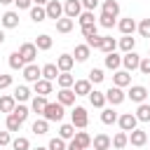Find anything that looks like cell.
<instances>
[{"label": "cell", "instance_id": "obj_1", "mask_svg": "<svg viewBox=\"0 0 150 150\" xmlns=\"http://www.w3.org/2000/svg\"><path fill=\"white\" fill-rule=\"evenodd\" d=\"M42 117H45L47 122H61V120H63V105H61L59 101H56V103H47Z\"/></svg>", "mask_w": 150, "mask_h": 150}, {"label": "cell", "instance_id": "obj_2", "mask_svg": "<svg viewBox=\"0 0 150 150\" xmlns=\"http://www.w3.org/2000/svg\"><path fill=\"white\" fill-rule=\"evenodd\" d=\"M63 14L68 19H77L82 14V0H66L63 2Z\"/></svg>", "mask_w": 150, "mask_h": 150}, {"label": "cell", "instance_id": "obj_3", "mask_svg": "<svg viewBox=\"0 0 150 150\" xmlns=\"http://www.w3.org/2000/svg\"><path fill=\"white\" fill-rule=\"evenodd\" d=\"M70 117H73V127H77V129H84V127H87V122H89L87 110H84L82 105H75V110L70 112Z\"/></svg>", "mask_w": 150, "mask_h": 150}, {"label": "cell", "instance_id": "obj_4", "mask_svg": "<svg viewBox=\"0 0 150 150\" xmlns=\"http://www.w3.org/2000/svg\"><path fill=\"white\" fill-rule=\"evenodd\" d=\"M19 54L23 56L26 63H33L35 56H38V47H35V42H23V45L19 47Z\"/></svg>", "mask_w": 150, "mask_h": 150}, {"label": "cell", "instance_id": "obj_5", "mask_svg": "<svg viewBox=\"0 0 150 150\" xmlns=\"http://www.w3.org/2000/svg\"><path fill=\"white\" fill-rule=\"evenodd\" d=\"M117 122H120V129H122V131H134V129H136L138 117H136L134 112H124V115H120V117H117Z\"/></svg>", "mask_w": 150, "mask_h": 150}, {"label": "cell", "instance_id": "obj_6", "mask_svg": "<svg viewBox=\"0 0 150 150\" xmlns=\"http://www.w3.org/2000/svg\"><path fill=\"white\" fill-rule=\"evenodd\" d=\"M45 9H47V19H54V21H59L61 14H63V5H61L59 0H49V2L45 5Z\"/></svg>", "mask_w": 150, "mask_h": 150}, {"label": "cell", "instance_id": "obj_7", "mask_svg": "<svg viewBox=\"0 0 150 150\" xmlns=\"http://www.w3.org/2000/svg\"><path fill=\"white\" fill-rule=\"evenodd\" d=\"M124 98H127V94L122 91V87H110V89L105 91V101L112 103V105H120Z\"/></svg>", "mask_w": 150, "mask_h": 150}, {"label": "cell", "instance_id": "obj_8", "mask_svg": "<svg viewBox=\"0 0 150 150\" xmlns=\"http://www.w3.org/2000/svg\"><path fill=\"white\" fill-rule=\"evenodd\" d=\"M122 66L131 73V70H136V68L141 66V56H138L136 52H127V54L122 56Z\"/></svg>", "mask_w": 150, "mask_h": 150}, {"label": "cell", "instance_id": "obj_9", "mask_svg": "<svg viewBox=\"0 0 150 150\" xmlns=\"http://www.w3.org/2000/svg\"><path fill=\"white\" fill-rule=\"evenodd\" d=\"M134 103H145V96H148V89L145 87H141V84H134L131 89H129V94H127Z\"/></svg>", "mask_w": 150, "mask_h": 150}, {"label": "cell", "instance_id": "obj_10", "mask_svg": "<svg viewBox=\"0 0 150 150\" xmlns=\"http://www.w3.org/2000/svg\"><path fill=\"white\" fill-rule=\"evenodd\" d=\"M23 77H26L28 82H38V80L42 77V68H38L35 63H28V66L23 68Z\"/></svg>", "mask_w": 150, "mask_h": 150}, {"label": "cell", "instance_id": "obj_11", "mask_svg": "<svg viewBox=\"0 0 150 150\" xmlns=\"http://www.w3.org/2000/svg\"><path fill=\"white\" fill-rule=\"evenodd\" d=\"M75 96H77V94H75L73 89H61V91L56 94V101H59L61 105H73V103H75Z\"/></svg>", "mask_w": 150, "mask_h": 150}, {"label": "cell", "instance_id": "obj_12", "mask_svg": "<svg viewBox=\"0 0 150 150\" xmlns=\"http://www.w3.org/2000/svg\"><path fill=\"white\" fill-rule=\"evenodd\" d=\"M0 23H2L5 28H16V26H19V14H16V12H5V14L0 16Z\"/></svg>", "mask_w": 150, "mask_h": 150}, {"label": "cell", "instance_id": "obj_13", "mask_svg": "<svg viewBox=\"0 0 150 150\" xmlns=\"http://www.w3.org/2000/svg\"><path fill=\"white\" fill-rule=\"evenodd\" d=\"M73 63H75V56H70V54H61V56L56 59V66H59L61 73H68V70L73 68Z\"/></svg>", "mask_w": 150, "mask_h": 150}, {"label": "cell", "instance_id": "obj_14", "mask_svg": "<svg viewBox=\"0 0 150 150\" xmlns=\"http://www.w3.org/2000/svg\"><path fill=\"white\" fill-rule=\"evenodd\" d=\"M33 89H35V94H40V96H47V94H52V82L45 80V77H40L38 82H33Z\"/></svg>", "mask_w": 150, "mask_h": 150}, {"label": "cell", "instance_id": "obj_15", "mask_svg": "<svg viewBox=\"0 0 150 150\" xmlns=\"http://www.w3.org/2000/svg\"><path fill=\"white\" fill-rule=\"evenodd\" d=\"M129 141H131V145L141 148V145H145V143H148V134H145L143 129H134V131H131V136H129Z\"/></svg>", "mask_w": 150, "mask_h": 150}, {"label": "cell", "instance_id": "obj_16", "mask_svg": "<svg viewBox=\"0 0 150 150\" xmlns=\"http://www.w3.org/2000/svg\"><path fill=\"white\" fill-rule=\"evenodd\" d=\"M73 143H75L77 148H82V150H87V148L91 145V136H89L87 131H77V134L73 136Z\"/></svg>", "mask_w": 150, "mask_h": 150}, {"label": "cell", "instance_id": "obj_17", "mask_svg": "<svg viewBox=\"0 0 150 150\" xmlns=\"http://www.w3.org/2000/svg\"><path fill=\"white\" fill-rule=\"evenodd\" d=\"M110 145H112L110 136H105V134H96L94 136V150H110Z\"/></svg>", "mask_w": 150, "mask_h": 150}, {"label": "cell", "instance_id": "obj_18", "mask_svg": "<svg viewBox=\"0 0 150 150\" xmlns=\"http://www.w3.org/2000/svg\"><path fill=\"white\" fill-rule=\"evenodd\" d=\"M112 82H115V87H127V84H131L129 70H117V73L112 75Z\"/></svg>", "mask_w": 150, "mask_h": 150}, {"label": "cell", "instance_id": "obj_19", "mask_svg": "<svg viewBox=\"0 0 150 150\" xmlns=\"http://www.w3.org/2000/svg\"><path fill=\"white\" fill-rule=\"evenodd\" d=\"M89 103H91L94 108H103V105H105V91L91 89V91H89Z\"/></svg>", "mask_w": 150, "mask_h": 150}, {"label": "cell", "instance_id": "obj_20", "mask_svg": "<svg viewBox=\"0 0 150 150\" xmlns=\"http://www.w3.org/2000/svg\"><path fill=\"white\" fill-rule=\"evenodd\" d=\"M117 26H120V30H122L124 35H134V30L138 28V26H136V21H134L131 16H127V19H122V21H120Z\"/></svg>", "mask_w": 150, "mask_h": 150}, {"label": "cell", "instance_id": "obj_21", "mask_svg": "<svg viewBox=\"0 0 150 150\" xmlns=\"http://www.w3.org/2000/svg\"><path fill=\"white\" fill-rule=\"evenodd\" d=\"M9 68H12V70H23V68H26V61H23V56H21L19 52H12V54H9Z\"/></svg>", "mask_w": 150, "mask_h": 150}, {"label": "cell", "instance_id": "obj_22", "mask_svg": "<svg viewBox=\"0 0 150 150\" xmlns=\"http://www.w3.org/2000/svg\"><path fill=\"white\" fill-rule=\"evenodd\" d=\"M59 73H61V70H59V66H56V63H47V66H42V77H45V80H49V82H52V80H56V77H59Z\"/></svg>", "mask_w": 150, "mask_h": 150}, {"label": "cell", "instance_id": "obj_23", "mask_svg": "<svg viewBox=\"0 0 150 150\" xmlns=\"http://www.w3.org/2000/svg\"><path fill=\"white\" fill-rule=\"evenodd\" d=\"M73 87H75L73 91H75L77 96H89V91H91V82H89V80H77Z\"/></svg>", "mask_w": 150, "mask_h": 150}, {"label": "cell", "instance_id": "obj_24", "mask_svg": "<svg viewBox=\"0 0 150 150\" xmlns=\"http://www.w3.org/2000/svg\"><path fill=\"white\" fill-rule=\"evenodd\" d=\"M73 26H75V19H68V16H61V19L56 21V30H59V33H70Z\"/></svg>", "mask_w": 150, "mask_h": 150}, {"label": "cell", "instance_id": "obj_25", "mask_svg": "<svg viewBox=\"0 0 150 150\" xmlns=\"http://www.w3.org/2000/svg\"><path fill=\"white\" fill-rule=\"evenodd\" d=\"M56 82H59V87H61V89H70V87L75 84V77H73V75H70V70H68V73H59Z\"/></svg>", "mask_w": 150, "mask_h": 150}, {"label": "cell", "instance_id": "obj_26", "mask_svg": "<svg viewBox=\"0 0 150 150\" xmlns=\"http://www.w3.org/2000/svg\"><path fill=\"white\" fill-rule=\"evenodd\" d=\"M45 108H47V98L38 94V96L30 101V110H33V112H38V115H42V112H45Z\"/></svg>", "mask_w": 150, "mask_h": 150}, {"label": "cell", "instance_id": "obj_27", "mask_svg": "<svg viewBox=\"0 0 150 150\" xmlns=\"http://www.w3.org/2000/svg\"><path fill=\"white\" fill-rule=\"evenodd\" d=\"M14 108H16L14 96H0V112H12Z\"/></svg>", "mask_w": 150, "mask_h": 150}, {"label": "cell", "instance_id": "obj_28", "mask_svg": "<svg viewBox=\"0 0 150 150\" xmlns=\"http://www.w3.org/2000/svg\"><path fill=\"white\" fill-rule=\"evenodd\" d=\"M120 66H122V56H117L115 52L105 54V68H110V70H117Z\"/></svg>", "mask_w": 150, "mask_h": 150}, {"label": "cell", "instance_id": "obj_29", "mask_svg": "<svg viewBox=\"0 0 150 150\" xmlns=\"http://www.w3.org/2000/svg\"><path fill=\"white\" fill-rule=\"evenodd\" d=\"M30 19H33L35 23H40V21H45V19H47V9H45V7H40V5H35V7H30Z\"/></svg>", "mask_w": 150, "mask_h": 150}, {"label": "cell", "instance_id": "obj_30", "mask_svg": "<svg viewBox=\"0 0 150 150\" xmlns=\"http://www.w3.org/2000/svg\"><path fill=\"white\" fill-rule=\"evenodd\" d=\"M47 131H49V122H47L45 117L33 122V134H35V136H42V134H47Z\"/></svg>", "mask_w": 150, "mask_h": 150}, {"label": "cell", "instance_id": "obj_31", "mask_svg": "<svg viewBox=\"0 0 150 150\" xmlns=\"http://www.w3.org/2000/svg\"><path fill=\"white\" fill-rule=\"evenodd\" d=\"M35 47H38V49H42V52H47V49L52 47V38H49L47 33L38 35V38H35Z\"/></svg>", "mask_w": 150, "mask_h": 150}, {"label": "cell", "instance_id": "obj_32", "mask_svg": "<svg viewBox=\"0 0 150 150\" xmlns=\"http://www.w3.org/2000/svg\"><path fill=\"white\" fill-rule=\"evenodd\" d=\"M115 47H117L115 38H110V35H103V40H101V52L110 54V52H115Z\"/></svg>", "mask_w": 150, "mask_h": 150}, {"label": "cell", "instance_id": "obj_33", "mask_svg": "<svg viewBox=\"0 0 150 150\" xmlns=\"http://www.w3.org/2000/svg\"><path fill=\"white\" fill-rule=\"evenodd\" d=\"M134 47H136V38H131V35H124L122 40H120V49L127 54V52H134Z\"/></svg>", "mask_w": 150, "mask_h": 150}, {"label": "cell", "instance_id": "obj_34", "mask_svg": "<svg viewBox=\"0 0 150 150\" xmlns=\"http://www.w3.org/2000/svg\"><path fill=\"white\" fill-rule=\"evenodd\" d=\"M89 52H91L89 45H77L75 47V61H87L89 59Z\"/></svg>", "mask_w": 150, "mask_h": 150}, {"label": "cell", "instance_id": "obj_35", "mask_svg": "<svg viewBox=\"0 0 150 150\" xmlns=\"http://www.w3.org/2000/svg\"><path fill=\"white\" fill-rule=\"evenodd\" d=\"M101 122H103V124H115V122H117V112H115L112 108H103V112H101Z\"/></svg>", "mask_w": 150, "mask_h": 150}, {"label": "cell", "instance_id": "obj_36", "mask_svg": "<svg viewBox=\"0 0 150 150\" xmlns=\"http://www.w3.org/2000/svg\"><path fill=\"white\" fill-rule=\"evenodd\" d=\"M136 117H138V122H150V105L148 103H138Z\"/></svg>", "mask_w": 150, "mask_h": 150}, {"label": "cell", "instance_id": "obj_37", "mask_svg": "<svg viewBox=\"0 0 150 150\" xmlns=\"http://www.w3.org/2000/svg\"><path fill=\"white\" fill-rule=\"evenodd\" d=\"M59 136H61L63 141H73V136H75V127H73V124H61Z\"/></svg>", "mask_w": 150, "mask_h": 150}, {"label": "cell", "instance_id": "obj_38", "mask_svg": "<svg viewBox=\"0 0 150 150\" xmlns=\"http://www.w3.org/2000/svg\"><path fill=\"white\" fill-rule=\"evenodd\" d=\"M103 12L117 16V14H120V2H117V0H105V2H103Z\"/></svg>", "mask_w": 150, "mask_h": 150}, {"label": "cell", "instance_id": "obj_39", "mask_svg": "<svg viewBox=\"0 0 150 150\" xmlns=\"http://www.w3.org/2000/svg\"><path fill=\"white\" fill-rule=\"evenodd\" d=\"M14 98H16V101H21V103H23V101H28V98H30V89H28V87H23V84H21V87H16V89H14Z\"/></svg>", "mask_w": 150, "mask_h": 150}, {"label": "cell", "instance_id": "obj_40", "mask_svg": "<svg viewBox=\"0 0 150 150\" xmlns=\"http://www.w3.org/2000/svg\"><path fill=\"white\" fill-rule=\"evenodd\" d=\"M21 124H23V122H21L14 112H9V115H7V131H19V127H21Z\"/></svg>", "mask_w": 150, "mask_h": 150}, {"label": "cell", "instance_id": "obj_41", "mask_svg": "<svg viewBox=\"0 0 150 150\" xmlns=\"http://www.w3.org/2000/svg\"><path fill=\"white\" fill-rule=\"evenodd\" d=\"M127 143H129V136H127V131H120V134H115V138H112V145H115L117 150H122Z\"/></svg>", "mask_w": 150, "mask_h": 150}, {"label": "cell", "instance_id": "obj_42", "mask_svg": "<svg viewBox=\"0 0 150 150\" xmlns=\"http://www.w3.org/2000/svg\"><path fill=\"white\" fill-rule=\"evenodd\" d=\"M98 23H101L103 28H112V26H115V16H112V14H105V12H101V16H98Z\"/></svg>", "mask_w": 150, "mask_h": 150}, {"label": "cell", "instance_id": "obj_43", "mask_svg": "<svg viewBox=\"0 0 150 150\" xmlns=\"http://www.w3.org/2000/svg\"><path fill=\"white\" fill-rule=\"evenodd\" d=\"M12 148H14V150H28V148H30V143H28V138L16 136V138L12 141Z\"/></svg>", "mask_w": 150, "mask_h": 150}, {"label": "cell", "instance_id": "obj_44", "mask_svg": "<svg viewBox=\"0 0 150 150\" xmlns=\"http://www.w3.org/2000/svg\"><path fill=\"white\" fill-rule=\"evenodd\" d=\"M77 21H80V26H87V23H96V21H94V12H89V9H84V12L77 16Z\"/></svg>", "mask_w": 150, "mask_h": 150}, {"label": "cell", "instance_id": "obj_45", "mask_svg": "<svg viewBox=\"0 0 150 150\" xmlns=\"http://www.w3.org/2000/svg\"><path fill=\"white\" fill-rule=\"evenodd\" d=\"M103 77H105V75H103L101 68H91V70H89V82L98 84V82H103Z\"/></svg>", "mask_w": 150, "mask_h": 150}, {"label": "cell", "instance_id": "obj_46", "mask_svg": "<svg viewBox=\"0 0 150 150\" xmlns=\"http://www.w3.org/2000/svg\"><path fill=\"white\" fill-rule=\"evenodd\" d=\"M12 112H14V115H16V117H19L21 122H26V120H28V115H30V110H28L26 105H16V108H14Z\"/></svg>", "mask_w": 150, "mask_h": 150}, {"label": "cell", "instance_id": "obj_47", "mask_svg": "<svg viewBox=\"0 0 150 150\" xmlns=\"http://www.w3.org/2000/svg\"><path fill=\"white\" fill-rule=\"evenodd\" d=\"M47 148H49V150H68V148H66V141H63L61 136H59V138H52Z\"/></svg>", "mask_w": 150, "mask_h": 150}, {"label": "cell", "instance_id": "obj_48", "mask_svg": "<svg viewBox=\"0 0 150 150\" xmlns=\"http://www.w3.org/2000/svg\"><path fill=\"white\" fill-rule=\"evenodd\" d=\"M138 33H141L143 38H150V19H143V21L138 23Z\"/></svg>", "mask_w": 150, "mask_h": 150}, {"label": "cell", "instance_id": "obj_49", "mask_svg": "<svg viewBox=\"0 0 150 150\" xmlns=\"http://www.w3.org/2000/svg\"><path fill=\"white\" fill-rule=\"evenodd\" d=\"M101 40H103L101 35H89V38H87V45L94 47V49H101Z\"/></svg>", "mask_w": 150, "mask_h": 150}, {"label": "cell", "instance_id": "obj_50", "mask_svg": "<svg viewBox=\"0 0 150 150\" xmlns=\"http://www.w3.org/2000/svg\"><path fill=\"white\" fill-rule=\"evenodd\" d=\"M138 70H141L143 75H150V56L141 59V66H138Z\"/></svg>", "mask_w": 150, "mask_h": 150}, {"label": "cell", "instance_id": "obj_51", "mask_svg": "<svg viewBox=\"0 0 150 150\" xmlns=\"http://www.w3.org/2000/svg\"><path fill=\"white\" fill-rule=\"evenodd\" d=\"M82 35H84V38L96 35V23H87V26H82Z\"/></svg>", "mask_w": 150, "mask_h": 150}, {"label": "cell", "instance_id": "obj_52", "mask_svg": "<svg viewBox=\"0 0 150 150\" xmlns=\"http://www.w3.org/2000/svg\"><path fill=\"white\" fill-rule=\"evenodd\" d=\"M82 7L89 9V12H94V9L98 7V0H82Z\"/></svg>", "mask_w": 150, "mask_h": 150}, {"label": "cell", "instance_id": "obj_53", "mask_svg": "<svg viewBox=\"0 0 150 150\" xmlns=\"http://www.w3.org/2000/svg\"><path fill=\"white\" fill-rule=\"evenodd\" d=\"M12 84V75H0V89H7Z\"/></svg>", "mask_w": 150, "mask_h": 150}, {"label": "cell", "instance_id": "obj_54", "mask_svg": "<svg viewBox=\"0 0 150 150\" xmlns=\"http://www.w3.org/2000/svg\"><path fill=\"white\" fill-rule=\"evenodd\" d=\"M30 2H33V0H14V5H16L19 9H30Z\"/></svg>", "mask_w": 150, "mask_h": 150}, {"label": "cell", "instance_id": "obj_55", "mask_svg": "<svg viewBox=\"0 0 150 150\" xmlns=\"http://www.w3.org/2000/svg\"><path fill=\"white\" fill-rule=\"evenodd\" d=\"M0 145H9V131H0Z\"/></svg>", "mask_w": 150, "mask_h": 150}, {"label": "cell", "instance_id": "obj_56", "mask_svg": "<svg viewBox=\"0 0 150 150\" xmlns=\"http://www.w3.org/2000/svg\"><path fill=\"white\" fill-rule=\"evenodd\" d=\"M68 150H82V148H77V145H75V143L70 141V145H68Z\"/></svg>", "mask_w": 150, "mask_h": 150}, {"label": "cell", "instance_id": "obj_57", "mask_svg": "<svg viewBox=\"0 0 150 150\" xmlns=\"http://www.w3.org/2000/svg\"><path fill=\"white\" fill-rule=\"evenodd\" d=\"M33 2H38V5H47L49 0H33Z\"/></svg>", "mask_w": 150, "mask_h": 150}, {"label": "cell", "instance_id": "obj_58", "mask_svg": "<svg viewBox=\"0 0 150 150\" xmlns=\"http://www.w3.org/2000/svg\"><path fill=\"white\" fill-rule=\"evenodd\" d=\"M9 2H14V0H0V5H9Z\"/></svg>", "mask_w": 150, "mask_h": 150}, {"label": "cell", "instance_id": "obj_59", "mask_svg": "<svg viewBox=\"0 0 150 150\" xmlns=\"http://www.w3.org/2000/svg\"><path fill=\"white\" fill-rule=\"evenodd\" d=\"M2 42H5V33L0 30V45H2Z\"/></svg>", "mask_w": 150, "mask_h": 150}, {"label": "cell", "instance_id": "obj_60", "mask_svg": "<svg viewBox=\"0 0 150 150\" xmlns=\"http://www.w3.org/2000/svg\"><path fill=\"white\" fill-rule=\"evenodd\" d=\"M35 150H49V148H40V145H38V148H35Z\"/></svg>", "mask_w": 150, "mask_h": 150}]
</instances>
